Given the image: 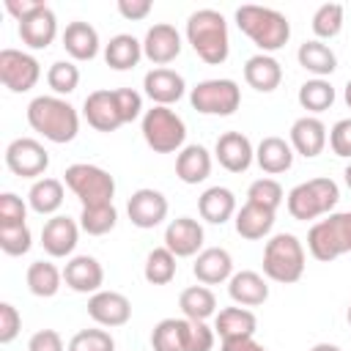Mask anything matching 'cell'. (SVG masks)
Returning <instances> with one entry per match:
<instances>
[{
	"mask_svg": "<svg viewBox=\"0 0 351 351\" xmlns=\"http://www.w3.org/2000/svg\"><path fill=\"white\" fill-rule=\"evenodd\" d=\"M186 41L197 52V58L208 66H219L230 55V38H228V22L214 8L192 11L186 19Z\"/></svg>",
	"mask_w": 351,
	"mask_h": 351,
	"instance_id": "cell-1",
	"label": "cell"
},
{
	"mask_svg": "<svg viewBox=\"0 0 351 351\" xmlns=\"http://www.w3.org/2000/svg\"><path fill=\"white\" fill-rule=\"evenodd\" d=\"M27 123L33 132H38L49 143H71L80 132V115L77 110L60 99V96H36L27 104Z\"/></svg>",
	"mask_w": 351,
	"mask_h": 351,
	"instance_id": "cell-2",
	"label": "cell"
},
{
	"mask_svg": "<svg viewBox=\"0 0 351 351\" xmlns=\"http://www.w3.org/2000/svg\"><path fill=\"white\" fill-rule=\"evenodd\" d=\"M236 25L239 30L252 38V44L271 55L277 49H282L291 38V22L285 19V14L274 11V8H263V5H239L236 8Z\"/></svg>",
	"mask_w": 351,
	"mask_h": 351,
	"instance_id": "cell-3",
	"label": "cell"
},
{
	"mask_svg": "<svg viewBox=\"0 0 351 351\" xmlns=\"http://www.w3.org/2000/svg\"><path fill=\"white\" fill-rule=\"evenodd\" d=\"M263 274L291 285L304 274V247L293 233H274L263 247Z\"/></svg>",
	"mask_w": 351,
	"mask_h": 351,
	"instance_id": "cell-4",
	"label": "cell"
},
{
	"mask_svg": "<svg viewBox=\"0 0 351 351\" xmlns=\"http://www.w3.org/2000/svg\"><path fill=\"white\" fill-rule=\"evenodd\" d=\"M340 200V189L332 178H310V181H302L296 184L288 197H285V206H288V214L299 222H307V219H315L321 214H332V208L337 206Z\"/></svg>",
	"mask_w": 351,
	"mask_h": 351,
	"instance_id": "cell-5",
	"label": "cell"
},
{
	"mask_svg": "<svg viewBox=\"0 0 351 351\" xmlns=\"http://www.w3.org/2000/svg\"><path fill=\"white\" fill-rule=\"evenodd\" d=\"M140 129H143V140L145 145L154 151V154H176L184 148V140H186V123L184 118L170 110V107H159L154 104L151 110L143 112V121H140Z\"/></svg>",
	"mask_w": 351,
	"mask_h": 351,
	"instance_id": "cell-6",
	"label": "cell"
},
{
	"mask_svg": "<svg viewBox=\"0 0 351 351\" xmlns=\"http://www.w3.org/2000/svg\"><path fill=\"white\" fill-rule=\"evenodd\" d=\"M307 250L321 263L351 252V211H337L315 222L307 233Z\"/></svg>",
	"mask_w": 351,
	"mask_h": 351,
	"instance_id": "cell-7",
	"label": "cell"
},
{
	"mask_svg": "<svg viewBox=\"0 0 351 351\" xmlns=\"http://www.w3.org/2000/svg\"><path fill=\"white\" fill-rule=\"evenodd\" d=\"M63 184L80 197L82 208L104 206V203H112L115 197V178L99 165H88V162L69 165L63 173Z\"/></svg>",
	"mask_w": 351,
	"mask_h": 351,
	"instance_id": "cell-8",
	"label": "cell"
},
{
	"mask_svg": "<svg viewBox=\"0 0 351 351\" xmlns=\"http://www.w3.org/2000/svg\"><path fill=\"white\" fill-rule=\"evenodd\" d=\"M189 101L203 115H233L241 104V88L228 77L203 80L189 90Z\"/></svg>",
	"mask_w": 351,
	"mask_h": 351,
	"instance_id": "cell-9",
	"label": "cell"
},
{
	"mask_svg": "<svg viewBox=\"0 0 351 351\" xmlns=\"http://www.w3.org/2000/svg\"><path fill=\"white\" fill-rule=\"evenodd\" d=\"M38 80H41V63L30 52H22L14 47L0 49V82L11 93H25L36 88Z\"/></svg>",
	"mask_w": 351,
	"mask_h": 351,
	"instance_id": "cell-10",
	"label": "cell"
},
{
	"mask_svg": "<svg viewBox=\"0 0 351 351\" xmlns=\"http://www.w3.org/2000/svg\"><path fill=\"white\" fill-rule=\"evenodd\" d=\"M5 165L14 176L38 181V176L44 178V173L49 167V154L36 137H16L5 148Z\"/></svg>",
	"mask_w": 351,
	"mask_h": 351,
	"instance_id": "cell-11",
	"label": "cell"
},
{
	"mask_svg": "<svg viewBox=\"0 0 351 351\" xmlns=\"http://www.w3.org/2000/svg\"><path fill=\"white\" fill-rule=\"evenodd\" d=\"M167 197L159 192V189H151V186H143L137 192H132L129 203H126V214L132 219L134 228L140 230H151L156 225L165 222L167 217Z\"/></svg>",
	"mask_w": 351,
	"mask_h": 351,
	"instance_id": "cell-12",
	"label": "cell"
},
{
	"mask_svg": "<svg viewBox=\"0 0 351 351\" xmlns=\"http://www.w3.org/2000/svg\"><path fill=\"white\" fill-rule=\"evenodd\" d=\"M143 55L159 69V66H167L173 63L178 55H181V33L167 25V22H156L145 30V38H143Z\"/></svg>",
	"mask_w": 351,
	"mask_h": 351,
	"instance_id": "cell-13",
	"label": "cell"
},
{
	"mask_svg": "<svg viewBox=\"0 0 351 351\" xmlns=\"http://www.w3.org/2000/svg\"><path fill=\"white\" fill-rule=\"evenodd\" d=\"M82 115L96 132H115L123 126V115L115 90H93L82 101Z\"/></svg>",
	"mask_w": 351,
	"mask_h": 351,
	"instance_id": "cell-14",
	"label": "cell"
},
{
	"mask_svg": "<svg viewBox=\"0 0 351 351\" xmlns=\"http://www.w3.org/2000/svg\"><path fill=\"white\" fill-rule=\"evenodd\" d=\"M77 239H80V225L66 217V214H55L44 222L41 228V247L49 258H66L74 252L77 247Z\"/></svg>",
	"mask_w": 351,
	"mask_h": 351,
	"instance_id": "cell-15",
	"label": "cell"
},
{
	"mask_svg": "<svg viewBox=\"0 0 351 351\" xmlns=\"http://www.w3.org/2000/svg\"><path fill=\"white\" fill-rule=\"evenodd\" d=\"M203 225L192 217H178L170 219L165 228V247L176 255V258H192L203 250Z\"/></svg>",
	"mask_w": 351,
	"mask_h": 351,
	"instance_id": "cell-16",
	"label": "cell"
},
{
	"mask_svg": "<svg viewBox=\"0 0 351 351\" xmlns=\"http://www.w3.org/2000/svg\"><path fill=\"white\" fill-rule=\"evenodd\" d=\"M88 315L99 326H123L132 318V302L118 291H96L88 299Z\"/></svg>",
	"mask_w": 351,
	"mask_h": 351,
	"instance_id": "cell-17",
	"label": "cell"
},
{
	"mask_svg": "<svg viewBox=\"0 0 351 351\" xmlns=\"http://www.w3.org/2000/svg\"><path fill=\"white\" fill-rule=\"evenodd\" d=\"M55 36H58V16L47 3H41L36 11L19 19V38L30 49H47L55 41Z\"/></svg>",
	"mask_w": 351,
	"mask_h": 351,
	"instance_id": "cell-18",
	"label": "cell"
},
{
	"mask_svg": "<svg viewBox=\"0 0 351 351\" xmlns=\"http://www.w3.org/2000/svg\"><path fill=\"white\" fill-rule=\"evenodd\" d=\"M214 156H217V162L228 173H244L252 165V159H255V148H252V143H250L247 134H241V132H225V134L217 137Z\"/></svg>",
	"mask_w": 351,
	"mask_h": 351,
	"instance_id": "cell-19",
	"label": "cell"
},
{
	"mask_svg": "<svg viewBox=\"0 0 351 351\" xmlns=\"http://www.w3.org/2000/svg\"><path fill=\"white\" fill-rule=\"evenodd\" d=\"M143 88H145V96L159 104V107H170L176 104L184 90H186V82L178 71L167 69V66H159V69H151L145 77H143Z\"/></svg>",
	"mask_w": 351,
	"mask_h": 351,
	"instance_id": "cell-20",
	"label": "cell"
},
{
	"mask_svg": "<svg viewBox=\"0 0 351 351\" xmlns=\"http://www.w3.org/2000/svg\"><path fill=\"white\" fill-rule=\"evenodd\" d=\"M291 148L296 151V154H302L304 159H313V156H318L324 148H326V143H329V134H326V126H324V121L321 118H315V115H302V118H296L293 121V126H291Z\"/></svg>",
	"mask_w": 351,
	"mask_h": 351,
	"instance_id": "cell-21",
	"label": "cell"
},
{
	"mask_svg": "<svg viewBox=\"0 0 351 351\" xmlns=\"http://www.w3.org/2000/svg\"><path fill=\"white\" fill-rule=\"evenodd\" d=\"M192 274L203 285H219L233 277V258L225 247H206L192 263Z\"/></svg>",
	"mask_w": 351,
	"mask_h": 351,
	"instance_id": "cell-22",
	"label": "cell"
},
{
	"mask_svg": "<svg viewBox=\"0 0 351 351\" xmlns=\"http://www.w3.org/2000/svg\"><path fill=\"white\" fill-rule=\"evenodd\" d=\"M63 280L77 293H96L104 285V269L93 255H74L63 269Z\"/></svg>",
	"mask_w": 351,
	"mask_h": 351,
	"instance_id": "cell-23",
	"label": "cell"
},
{
	"mask_svg": "<svg viewBox=\"0 0 351 351\" xmlns=\"http://www.w3.org/2000/svg\"><path fill=\"white\" fill-rule=\"evenodd\" d=\"M244 82L250 88H255L258 93H271L282 82L280 60L274 55H266V52H258V55L247 58V63H244Z\"/></svg>",
	"mask_w": 351,
	"mask_h": 351,
	"instance_id": "cell-24",
	"label": "cell"
},
{
	"mask_svg": "<svg viewBox=\"0 0 351 351\" xmlns=\"http://www.w3.org/2000/svg\"><path fill=\"white\" fill-rule=\"evenodd\" d=\"M228 293L239 307H258L269 299V285L263 274L244 269V271H233V277L228 280Z\"/></svg>",
	"mask_w": 351,
	"mask_h": 351,
	"instance_id": "cell-25",
	"label": "cell"
},
{
	"mask_svg": "<svg viewBox=\"0 0 351 351\" xmlns=\"http://www.w3.org/2000/svg\"><path fill=\"white\" fill-rule=\"evenodd\" d=\"M274 214H277V211L263 208V206L247 200V203L236 211V217H233L236 233H239L241 239H247V241H258V239H263V236L271 233V228H274Z\"/></svg>",
	"mask_w": 351,
	"mask_h": 351,
	"instance_id": "cell-26",
	"label": "cell"
},
{
	"mask_svg": "<svg viewBox=\"0 0 351 351\" xmlns=\"http://www.w3.org/2000/svg\"><path fill=\"white\" fill-rule=\"evenodd\" d=\"M255 162H258V167H261L263 173L280 176V173L291 170V165H293V148H291L288 140H282V137H277V134H269V137H263V140L258 143V148H255Z\"/></svg>",
	"mask_w": 351,
	"mask_h": 351,
	"instance_id": "cell-27",
	"label": "cell"
},
{
	"mask_svg": "<svg viewBox=\"0 0 351 351\" xmlns=\"http://www.w3.org/2000/svg\"><path fill=\"white\" fill-rule=\"evenodd\" d=\"M258 329V318L252 310L247 307H222L214 315V332L219 335V340H233V337H255Z\"/></svg>",
	"mask_w": 351,
	"mask_h": 351,
	"instance_id": "cell-28",
	"label": "cell"
},
{
	"mask_svg": "<svg viewBox=\"0 0 351 351\" xmlns=\"http://www.w3.org/2000/svg\"><path fill=\"white\" fill-rule=\"evenodd\" d=\"M176 176L184 181V184H200L211 176V154L206 145L200 143H192V145H184L176 156Z\"/></svg>",
	"mask_w": 351,
	"mask_h": 351,
	"instance_id": "cell-29",
	"label": "cell"
},
{
	"mask_svg": "<svg viewBox=\"0 0 351 351\" xmlns=\"http://www.w3.org/2000/svg\"><path fill=\"white\" fill-rule=\"evenodd\" d=\"M197 211L206 222L211 225H225L228 219L236 217V195L228 186H208L200 197H197Z\"/></svg>",
	"mask_w": 351,
	"mask_h": 351,
	"instance_id": "cell-30",
	"label": "cell"
},
{
	"mask_svg": "<svg viewBox=\"0 0 351 351\" xmlns=\"http://www.w3.org/2000/svg\"><path fill=\"white\" fill-rule=\"evenodd\" d=\"M63 49L74 60H93L99 55V33L90 22H69L63 30Z\"/></svg>",
	"mask_w": 351,
	"mask_h": 351,
	"instance_id": "cell-31",
	"label": "cell"
},
{
	"mask_svg": "<svg viewBox=\"0 0 351 351\" xmlns=\"http://www.w3.org/2000/svg\"><path fill=\"white\" fill-rule=\"evenodd\" d=\"M63 197H66L63 181L44 176V178L33 181V186L27 192V206L41 217H55V211L63 206Z\"/></svg>",
	"mask_w": 351,
	"mask_h": 351,
	"instance_id": "cell-32",
	"label": "cell"
},
{
	"mask_svg": "<svg viewBox=\"0 0 351 351\" xmlns=\"http://www.w3.org/2000/svg\"><path fill=\"white\" fill-rule=\"evenodd\" d=\"M143 58V41H137L132 33H118L104 44V60L115 71H129Z\"/></svg>",
	"mask_w": 351,
	"mask_h": 351,
	"instance_id": "cell-33",
	"label": "cell"
},
{
	"mask_svg": "<svg viewBox=\"0 0 351 351\" xmlns=\"http://www.w3.org/2000/svg\"><path fill=\"white\" fill-rule=\"evenodd\" d=\"M296 60H299V66H302L304 71L315 74L318 80L329 77V74L337 69V55L332 52L329 44H324V41H318V38L304 41V44L296 49Z\"/></svg>",
	"mask_w": 351,
	"mask_h": 351,
	"instance_id": "cell-34",
	"label": "cell"
},
{
	"mask_svg": "<svg viewBox=\"0 0 351 351\" xmlns=\"http://www.w3.org/2000/svg\"><path fill=\"white\" fill-rule=\"evenodd\" d=\"M178 307L186 321H208L217 315V296L206 285H189L178 296Z\"/></svg>",
	"mask_w": 351,
	"mask_h": 351,
	"instance_id": "cell-35",
	"label": "cell"
},
{
	"mask_svg": "<svg viewBox=\"0 0 351 351\" xmlns=\"http://www.w3.org/2000/svg\"><path fill=\"white\" fill-rule=\"evenodd\" d=\"M25 280H27V288H30L33 296L49 299V296H55V293L60 291L63 271H58V266L49 263V261H33V263L27 266Z\"/></svg>",
	"mask_w": 351,
	"mask_h": 351,
	"instance_id": "cell-36",
	"label": "cell"
},
{
	"mask_svg": "<svg viewBox=\"0 0 351 351\" xmlns=\"http://www.w3.org/2000/svg\"><path fill=\"white\" fill-rule=\"evenodd\" d=\"M186 318H162L151 332L154 351H186Z\"/></svg>",
	"mask_w": 351,
	"mask_h": 351,
	"instance_id": "cell-37",
	"label": "cell"
},
{
	"mask_svg": "<svg viewBox=\"0 0 351 351\" xmlns=\"http://www.w3.org/2000/svg\"><path fill=\"white\" fill-rule=\"evenodd\" d=\"M176 269H178L176 255L162 244V247H154V250L145 255L143 274H145V280H148L151 285H167V282H173Z\"/></svg>",
	"mask_w": 351,
	"mask_h": 351,
	"instance_id": "cell-38",
	"label": "cell"
},
{
	"mask_svg": "<svg viewBox=\"0 0 351 351\" xmlns=\"http://www.w3.org/2000/svg\"><path fill=\"white\" fill-rule=\"evenodd\" d=\"M296 99H299L302 110H307V112H324V110H329L335 104V88H332L329 80L313 77V80L302 82Z\"/></svg>",
	"mask_w": 351,
	"mask_h": 351,
	"instance_id": "cell-39",
	"label": "cell"
},
{
	"mask_svg": "<svg viewBox=\"0 0 351 351\" xmlns=\"http://www.w3.org/2000/svg\"><path fill=\"white\" fill-rule=\"evenodd\" d=\"M118 222V208L112 203H104V206H88L82 208L80 214V228L88 233V236H104L115 228Z\"/></svg>",
	"mask_w": 351,
	"mask_h": 351,
	"instance_id": "cell-40",
	"label": "cell"
},
{
	"mask_svg": "<svg viewBox=\"0 0 351 351\" xmlns=\"http://www.w3.org/2000/svg\"><path fill=\"white\" fill-rule=\"evenodd\" d=\"M47 85L55 90V96H69L80 85V69L74 60H55L47 71Z\"/></svg>",
	"mask_w": 351,
	"mask_h": 351,
	"instance_id": "cell-41",
	"label": "cell"
},
{
	"mask_svg": "<svg viewBox=\"0 0 351 351\" xmlns=\"http://www.w3.org/2000/svg\"><path fill=\"white\" fill-rule=\"evenodd\" d=\"M313 33L318 38H335L343 30V5L340 3H324L313 14Z\"/></svg>",
	"mask_w": 351,
	"mask_h": 351,
	"instance_id": "cell-42",
	"label": "cell"
},
{
	"mask_svg": "<svg viewBox=\"0 0 351 351\" xmlns=\"http://www.w3.org/2000/svg\"><path fill=\"white\" fill-rule=\"evenodd\" d=\"M247 200H250V203H258V206H263V208L277 211L280 203L285 200V195H282L280 181H274V178H258V181L250 184V189H247Z\"/></svg>",
	"mask_w": 351,
	"mask_h": 351,
	"instance_id": "cell-43",
	"label": "cell"
},
{
	"mask_svg": "<svg viewBox=\"0 0 351 351\" xmlns=\"http://www.w3.org/2000/svg\"><path fill=\"white\" fill-rule=\"evenodd\" d=\"M30 247H33V233H30L27 222L0 228V250L5 255H25Z\"/></svg>",
	"mask_w": 351,
	"mask_h": 351,
	"instance_id": "cell-44",
	"label": "cell"
},
{
	"mask_svg": "<svg viewBox=\"0 0 351 351\" xmlns=\"http://www.w3.org/2000/svg\"><path fill=\"white\" fill-rule=\"evenodd\" d=\"M66 351H115V340L107 329H80Z\"/></svg>",
	"mask_w": 351,
	"mask_h": 351,
	"instance_id": "cell-45",
	"label": "cell"
},
{
	"mask_svg": "<svg viewBox=\"0 0 351 351\" xmlns=\"http://www.w3.org/2000/svg\"><path fill=\"white\" fill-rule=\"evenodd\" d=\"M214 340H217V332L206 321H189L186 324V351H211Z\"/></svg>",
	"mask_w": 351,
	"mask_h": 351,
	"instance_id": "cell-46",
	"label": "cell"
},
{
	"mask_svg": "<svg viewBox=\"0 0 351 351\" xmlns=\"http://www.w3.org/2000/svg\"><path fill=\"white\" fill-rule=\"evenodd\" d=\"M25 217H27L25 200L14 192H3L0 195V228L3 225H22Z\"/></svg>",
	"mask_w": 351,
	"mask_h": 351,
	"instance_id": "cell-47",
	"label": "cell"
},
{
	"mask_svg": "<svg viewBox=\"0 0 351 351\" xmlns=\"http://www.w3.org/2000/svg\"><path fill=\"white\" fill-rule=\"evenodd\" d=\"M19 329H22V315H19V310H16L11 302H0V343H3V346L14 343L16 335H19Z\"/></svg>",
	"mask_w": 351,
	"mask_h": 351,
	"instance_id": "cell-48",
	"label": "cell"
},
{
	"mask_svg": "<svg viewBox=\"0 0 351 351\" xmlns=\"http://www.w3.org/2000/svg\"><path fill=\"white\" fill-rule=\"evenodd\" d=\"M329 148L335 151V156L351 159V118H340L329 129Z\"/></svg>",
	"mask_w": 351,
	"mask_h": 351,
	"instance_id": "cell-49",
	"label": "cell"
},
{
	"mask_svg": "<svg viewBox=\"0 0 351 351\" xmlns=\"http://www.w3.org/2000/svg\"><path fill=\"white\" fill-rule=\"evenodd\" d=\"M115 99H118L123 123H132L143 115V96L134 88H115Z\"/></svg>",
	"mask_w": 351,
	"mask_h": 351,
	"instance_id": "cell-50",
	"label": "cell"
},
{
	"mask_svg": "<svg viewBox=\"0 0 351 351\" xmlns=\"http://www.w3.org/2000/svg\"><path fill=\"white\" fill-rule=\"evenodd\" d=\"M27 351H66V348H63V337L55 329H38L27 340Z\"/></svg>",
	"mask_w": 351,
	"mask_h": 351,
	"instance_id": "cell-51",
	"label": "cell"
},
{
	"mask_svg": "<svg viewBox=\"0 0 351 351\" xmlns=\"http://www.w3.org/2000/svg\"><path fill=\"white\" fill-rule=\"evenodd\" d=\"M151 8H154L151 0H118V14L123 19H132V22L145 19L151 14Z\"/></svg>",
	"mask_w": 351,
	"mask_h": 351,
	"instance_id": "cell-52",
	"label": "cell"
},
{
	"mask_svg": "<svg viewBox=\"0 0 351 351\" xmlns=\"http://www.w3.org/2000/svg\"><path fill=\"white\" fill-rule=\"evenodd\" d=\"M41 5V0H5V11L19 22L22 16H27L30 11H36Z\"/></svg>",
	"mask_w": 351,
	"mask_h": 351,
	"instance_id": "cell-53",
	"label": "cell"
},
{
	"mask_svg": "<svg viewBox=\"0 0 351 351\" xmlns=\"http://www.w3.org/2000/svg\"><path fill=\"white\" fill-rule=\"evenodd\" d=\"M222 351H266V346H261L255 337H233L222 340Z\"/></svg>",
	"mask_w": 351,
	"mask_h": 351,
	"instance_id": "cell-54",
	"label": "cell"
},
{
	"mask_svg": "<svg viewBox=\"0 0 351 351\" xmlns=\"http://www.w3.org/2000/svg\"><path fill=\"white\" fill-rule=\"evenodd\" d=\"M310 351H343L340 346H335V343H315Z\"/></svg>",
	"mask_w": 351,
	"mask_h": 351,
	"instance_id": "cell-55",
	"label": "cell"
},
{
	"mask_svg": "<svg viewBox=\"0 0 351 351\" xmlns=\"http://www.w3.org/2000/svg\"><path fill=\"white\" fill-rule=\"evenodd\" d=\"M343 99H346V104H348V110H351V80H348L346 88H343Z\"/></svg>",
	"mask_w": 351,
	"mask_h": 351,
	"instance_id": "cell-56",
	"label": "cell"
},
{
	"mask_svg": "<svg viewBox=\"0 0 351 351\" xmlns=\"http://www.w3.org/2000/svg\"><path fill=\"white\" fill-rule=\"evenodd\" d=\"M343 176H346V184H348V189H351V165L346 167V173H343Z\"/></svg>",
	"mask_w": 351,
	"mask_h": 351,
	"instance_id": "cell-57",
	"label": "cell"
},
{
	"mask_svg": "<svg viewBox=\"0 0 351 351\" xmlns=\"http://www.w3.org/2000/svg\"><path fill=\"white\" fill-rule=\"evenodd\" d=\"M346 321H348V326H351V304H348V310H346Z\"/></svg>",
	"mask_w": 351,
	"mask_h": 351,
	"instance_id": "cell-58",
	"label": "cell"
}]
</instances>
